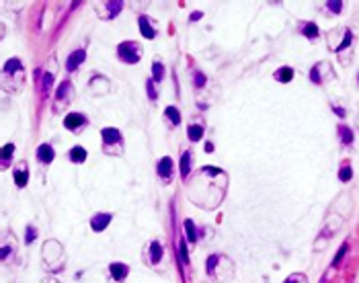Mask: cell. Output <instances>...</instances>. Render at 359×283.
I'll return each mask as SVG.
<instances>
[{"label":"cell","mask_w":359,"mask_h":283,"mask_svg":"<svg viewBox=\"0 0 359 283\" xmlns=\"http://www.w3.org/2000/svg\"><path fill=\"white\" fill-rule=\"evenodd\" d=\"M117 55L125 64H138L142 58V48H140V43H136V41H123L117 48Z\"/></svg>","instance_id":"6da1fadb"},{"label":"cell","mask_w":359,"mask_h":283,"mask_svg":"<svg viewBox=\"0 0 359 283\" xmlns=\"http://www.w3.org/2000/svg\"><path fill=\"white\" fill-rule=\"evenodd\" d=\"M228 265H230V258H226L222 255H212L207 258V275L216 277L218 281H224L228 275L222 271V267H228Z\"/></svg>","instance_id":"7a4b0ae2"},{"label":"cell","mask_w":359,"mask_h":283,"mask_svg":"<svg viewBox=\"0 0 359 283\" xmlns=\"http://www.w3.org/2000/svg\"><path fill=\"white\" fill-rule=\"evenodd\" d=\"M97 8H99V13H101L103 19H111V17H117V13L123 8V2H121V0H115V2H113V0H109V2H101Z\"/></svg>","instance_id":"3957f363"},{"label":"cell","mask_w":359,"mask_h":283,"mask_svg":"<svg viewBox=\"0 0 359 283\" xmlns=\"http://www.w3.org/2000/svg\"><path fill=\"white\" fill-rule=\"evenodd\" d=\"M172 166H175V162H172L168 156H165V158H160V160H158L156 173H158V177H160L162 180H165V183H168L170 177H172Z\"/></svg>","instance_id":"277c9868"},{"label":"cell","mask_w":359,"mask_h":283,"mask_svg":"<svg viewBox=\"0 0 359 283\" xmlns=\"http://www.w3.org/2000/svg\"><path fill=\"white\" fill-rule=\"evenodd\" d=\"M127 275H130V267H127L125 263H111L109 265V277L115 283H121Z\"/></svg>","instance_id":"5b68a950"},{"label":"cell","mask_w":359,"mask_h":283,"mask_svg":"<svg viewBox=\"0 0 359 283\" xmlns=\"http://www.w3.org/2000/svg\"><path fill=\"white\" fill-rule=\"evenodd\" d=\"M111 220H113V213H103V211H99L97 216H92V220H90V228L95 230V232H103L107 228V226L111 224Z\"/></svg>","instance_id":"8992f818"},{"label":"cell","mask_w":359,"mask_h":283,"mask_svg":"<svg viewBox=\"0 0 359 283\" xmlns=\"http://www.w3.org/2000/svg\"><path fill=\"white\" fill-rule=\"evenodd\" d=\"M70 95H72V84H70V80H66L60 88H57V95H55V111L60 109L62 103L64 105L70 103Z\"/></svg>","instance_id":"52a82bcc"},{"label":"cell","mask_w":359,"mask_h":283,"mask_svg":"<svg viewBox=\"0 0 359 283\" xmlns=\"http://www.w3.org/2000/svg\"><path fill=\"white\" fill-rule=\"evenodd\" d=\"M162 255H165V248L158 240H152L148 246V263L150 265H158L162 261Z\"/></svg>","instance_id":"ba28073f"},{"label":"cell","mask_w":359,"mask_h":283,"mask_svg":"<svg viewBox=\"0 0 359 283\" xmlns=\"http://www.w3.org/2000/svg\"><path fill=\"white\" fill-rule=\"evenodd\" d=\"M86 123V117L83 115V113H68L66 115V119H64V126L68 128V129H72V131H76V129H80Z\"/></svg>","instance_id":"9c48e42d"},{"label":"cell","mask_w":359,"mask_h":283,"mask_svg":"<svg viewBox=\"0 0 359 283\" xmlns=\"http://www.w3.org/2000/svg\"><path fill=\"white\" fill-rule=\"evenodd\" d=\"M84 58H86V51H84L83 48H80V50H74L70 55H68V60H66V68H68L70 72H74L76 68L84 62Z\"/></svg>","instance_id":"30bf717a"},{"label":"cell","mask_w":359,"mask_h":283,"mask_svg":"<svg viewBox=\"0 0 359 283\" xmlns=\"http://www.w3.org/2000/svg\"><path fill=\"white\" fill-rule=\"evenodd\" d=\"M138 25H140V33L146 39H154L156 37V29L152 25V21H150L146 15H142L140 19H138Z\"/></svg>","instance_id":"8fae6325"},{"label":"cell","mask_w":359,"mask_h":283,"mask_svg":"<svg viewBox=\"0 0 359 283\" xmlns=\"http://www.w3.org/2000/svg\"><path fill=\"white\" fill-rule=\"evenodd\" d=\"M101 135H103V144H105V146L121 144V133H119V129H115V128H105L101 131Z\"/></svg>","instance_id":"7c38bea8"},{"label":"cell","mask_w":359,"mask_h":283,"mask_svg":"<svg viewBox=\"0 0 359 283\" xmlns=\"http://www.w3.org/2000/svg\"><path fill=\"white\" fill-rule=\"evenodd\" d=\"M54 156H55V152H54V148L50 144H41L37 148V160L43 162V164H50L54 160Z\"/></svg>","instance_id":"4fadbf2b"},{"label":"cell","mask_w":359,"mask_h":283,"mask_svg":"<svg viewBox=\"0 0 359 283\" xmlns=\"http://www.w3.org/2000/svg\"><path fill=\"white\" fill-rule=\"evenodd\" d=\"M13 177H15V185H17V187H25V185H27V179H29V173H27V164H23V166L15 168Z\"/></svg>","instance_id":"5bb4252c"},{"label":"cell","mask_w":359,"mask_h":283,"mask_svg":"<svg viewBox=\"0 0 359 283\" xmlns=\"http://www.w3.org/2000/svg\"><path fill=\"white\" fill-rule=\"evenodd\" d=\"M185 232H187V240H189L191 244L197 242L199 234H197V228H195V222H193V220H185Z\"/></svg>","instance_id":"9a60e30c"},{"label":"cell","mask_w":359,"mask_h":283,"mask_svg":"<svg viewBox=\"0 0 359 283\" xmlns=\"http://www.w3.org/2000/svg\"><path fill=\"white\" fill-rule=\"evenodd\" d=\"M187 135H189L191 142H199L201 135H203V126L201 123H191L189 129H187Z\"/></svg>","instance_id":"2e32d148"},{"label":"cell","mask_w":359,"mask_h":283,"mask_svg":"<svg viewBox=\"0 0 359 283\" xmlns=\"http://www.w3.org/2000/svg\"><path fill=\"white\" fill-rule=\"evenodd\" d=\"M70 160H72L74 164L84 162V160H86V150L83 148V146H74V148L70 150Z\"/></svg>","instance_id":"e0dca14e"},{"label":"cell","mask_w":359,"mask_h":283,"mask_svg":"<svg viewBox=\"0 0 359 283\" xmlns=\"http://www.w3.org/2000/svg\"><path fill=\"white\" fill-rule=\"evenodd\" d=\"M275 78H277L279 82H283V84H285V82H289V80H294V70H292L289 66L279 68V70L275 72Z\"/></svg>","instance_id":"ac0fdd59"},{"label":"cell","mask_w":359,"mask_h":283,"mask_svg":"<svg viewBox=\"0 0 359 283\" xmlns=\"http://www.w3.org/2000/svg\"><path fill=\"white\" fill-rule=\"evenodd\" d=\"M54 84V72H45L41 78V95H48Z\"/></svg>","instance_id":"d6986e66"},{"label":"cell","mask_w":359,"mask_h":283,"mask_svg":"<svg viewBox=\"0 0 359 283\" xmlns=\"http://www.w3.org/2000/svg\"><path fill=\"white\" fill-rule=\"evenodd\" d=\"M191 168V152H183L181 156V177H189Z\"/></svg>","instance_id":"ffe728a7"},{"label":"cell","mask_w":359,"mask_h":283,"mask_svg":"<svg viewBox=\"0 0 359 283\" xmlns=\"http://www.w3.org/2000/svg\"><path fill=\"white\" fill-rule=\"evenodd\" d=\"M165 115L168 117L170 126H179V123H181V115H179V109L177 107H166L165 109Z\"/></svg>","instance_id":"44dd1931"},{"label":"cell","mask_w":359,"mask_h":283,"mask_svg":"<svg viewBox=\"0 0 359 283\" xmlns=\"http://www.w3.org/2000/svg\"><path fill=\"white\" fill-rule=\"evenodd\" d=\"M351 39H353V35H351V31L349 29H343V39H341V43L334 48V51H343V50H347L351 45Z\"/></svg>","instance_id":"7402d4cb"},{"label":"cell","mask_w":359,"mask_h":283,"mask_svg":"<svg viewBox=\"0 0 359 283\" xmlns=\"http://www.w3.org/2000/svg\"><path fill=\"white\" fill-rule=\"evenodd\" d=\"M302 33H304L308 39H316L318 37V27L314 25V23H304V25H302Z\"/></svg>","instance_id":"603a6c76"},{"label":"cell","mask_w":359,"mask_h":283,"mask_svg":"<svg viewBox=\"0 0 359 283\" xmlns=\"http://www.w3.org/2000/svg\"><path fill=\"white\" fill-rule=\"evenodd\" d=\"M162 78H165V66H162L160 62H154L152 64V80L162 82Z\"/></svg>","instance_id":"cb8c5ba5"},{"label":"cell","mask_w":359,"mask_h":283,"mask_svg":"<svg viewBox=\"0 0 359 283\" xmlns=\"http://www.w3.org/2000/svg\"><path fill=\"white\" fill-rule=\"evenodd\" d=\"M351 177H353V168H351V164H349V162H343L341 171H339V180L347 183V180H351Z\"/></svg>","instance_id":"d4e9b609"},{"label":"cell","mask_w":359,"mask_h":283,"mask_svg":"<svg viewBox=\"0 0 359 283\" xmlns=\"http://www.w3.org/2000/svg\"><path fill=\"white\" fill-rule=\"evenodd\" d=\"M339 135H341V142H343V144H347V146L353 144V131H351L349 128H345V126L339 128Z\"/></svg>","instance_id":"484cf974"},{"label":"cell","mask_w":359,"mask_h":283,"mask_svg":"<svg viewBox=\"0 0 359 283\" xmlns=\"http://www.w3.org/2000/svg\"><path fill=\"white\" fill-rule=\"evenodd\" d=\"M13 152H15V144H6V146H4V150H2V164H4V166H8Z\"/></svg>","instance_id":"4316f807"},{"label":"cell","mask_w":359,"mask_h":283,"mask_svg":"<svg viewBox=\"0 0 359 283\" xmlns=\"http://www.w3.org/2000/svg\"><path fill=\"white\" fill-rule=\"evenodd\" d=\"M179 253H181V263L187 265V263H189V257H187V246H185V238L179 240Z\"/></svg>","instance_id":"83f0119b"},{"label":"cell","mask_w":359,"mask_h":283,"mask_svg":"<svg viewBox=\"0 0 359 283\" xmlns=\"http://www.w3.org/2000/svg\"><path fill=\"white\" fill-rule=\"evenodd\" d=\"M283 283H308V281H306V275H302V273H292Z\"/></svg>","instance_id":"f1b7e54d"},{"label":"cell","mask_w":359,"mask_h":283,"mask_svg":"<svg viewBox=\"0 0 359 283\" xmlns=\"http://www.w3.org/2000/svg\"><path fill=\"white\" fill-rule=\"evenodd\" d=\"M347 248H349V246H347V244H343V246L339 248V253H337V255H334V258H332V267H337V265H341V258L345 257V253H347Z\"/></svg>","instance_id":"f546056e"},{"label":"cell","mask_w":359,"mask_h":283,"mask_svg":"<svg viewBox=\"0 0 359 283\" xmlns=\"http://www.w3.org/2000/svg\"><path fill=\"white\" fill-rule=\"evenodd\" d=\"M35 238H37V230L33 228V226H29V228H27V234H25V242H27V244H31Z\"/></svg>","instance_id":"4dcf8cb0"},{"label":"cell","mask_w":359,"mask_h":283,"mask_svg":"<svg viewBox=\"0 0 359 283\" xmlns=\"http://www.w3.org/2000/svg\"><path fill=\"white\" fill-rule=\"evenodd\" d=\"M146 90H148L150 99H152V101H156V97H158V95H156V88H154V80H152V78H150V80L146 82Z\"/></svg>","instance_id":"1f68e13d"},{"label":"cell","mask_w":359,"mask_h":283,"mask_svg":"<svg viewBox=\"0 0 359 283\" xmlns=\"http://www.w3.org/2000/svg\"><path fill=\"white\" fill-rule=\"evenodd\" d=\"M327 8H329V10H332L334 15H339V13H341V8H343V2H327Z\"/></svg>","instance_id":"d6a6232c"},{"label":"cell","mask_w":359,"mask_h":283,"mask_svg":"<svg viewBox=\"0 0 359 283\" xmlns=\"http://www.w3.org/2000/svg\"><path fill=\"white\" fill-rule=\"evenodd\" d=\"M195 84H197V86H203L205 84V76L201 72H195Z\"/></svg>","instance_id":"836d02e7"},{"label":"cell","mask_w":359,"mask_h":283,"mask_svg":"<svg viewBox=\"0 0 359 283\" xmlns=\"http://www.w3.org/2000/svg\"><path fill=\"white\" fill-rule=\"evenodd\" d=\"M334 109V113H337L339 117H345V109H341V107H332Z\"/></svg>","instance_id":"e575fe53"},{"label":"cell","mask_w":359,"mask_h":283,"mask_svg":"<svg viewBox=\"0 0 359 283\" xmlns=\"http://www.w3.org/2000/svg\"><path fill=\"white\" fill-rule=\"evenodd\" d=\"M205 152H214V146H212V142H210V144H205Z\"/></svg>","instance_id":"d590c367"},{"label":"cell","mask_w":359,"mask_h":283,"mask_svg":"<svg viewBox=\"0 0 359 283\" xmlns=\"http://www.w3.org/2000/svg\"><path fill=\"white\" fill-rule=\"evenodd\" d=\"M197 19H201V13H193L191 15V21H197Z\"/></svg>","instance_id":"8d00e7d4"},{"label":"cell","mask_w":359,"mask_h":283,"mask_svg":"<svg viewBox=\"0 0 359 283\" xmlns=\"http://www.w3.org/2000/svg\"><path fill=\"white\" fill-rule=\"evenodd\" d=\"M357 128H359V115H357Z\"/></svg>","instance_id":"74e56055"},{"label":"cell","mask_w":359,"mask_h":283,"mask_svg":"<svg viewBox=\"0 0 359 283\" xmlns=\"http://www.w3.org/2000/svg\"><path fill=\"white\" fill-rule=\"evenodd\" d=\"M45 283H55V281H45Z\"/></svg>","instance_id":"f35d334b"}]
</instances>
